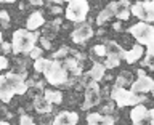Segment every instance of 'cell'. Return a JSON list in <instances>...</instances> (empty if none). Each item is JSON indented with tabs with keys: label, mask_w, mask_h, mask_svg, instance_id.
<instances>
[{
	"label": "cell",
	"mask_w": 154,
	"mask_h": 125,
	"mask_svg": "<svg viewBox=\"0 0 154 125\" xmlns=\"http://www.w3.org/2000/svg\"><path fill=\"white\" fill-rule=\"evenodd\" d=\"M38 34L37 32H31L27 29H18L13 32L11 37V50L14 55L19 53H31V50L35 47Z\"/></svg>",
	"instance_id": "obj_1"
},
{
	"label": "cell",
	"mask_w": 154,
	"mask_h": 125,
	"mask_svg": "<svg viewBox=\"0 0 154 125\" xmlns=\"http://www.w3.org/2000/svg\"><path fill=\"white\" fill-rule=\"evenodd\" d=\"M128 32L135 37V40L138 42V45L141 47H152L154 43V29L151 24H146V23H137L133 26H130Z\"/></svg>",
	"instance_id": "obj_2"
},
{
	"label": "cell",
	"mask_w": 154,
	"mask_h": 125,
	"mask_svg": "<svg viewBox=\"0 0 154 125\" xmlns=\"http://www.w3.org/2000/svg\"><path fill=\"white\" fill-rule=\"evenodd\" d=\"M111 98L116 101V104L119 108H125V106H137V104H141L146 96L144 95H133L130 90L127 88H117L114 87L112 91H111Z\"/></svg>",
	"instance_id": "obj_3"
},
{
	"label": "cell",
	"mask_w": 154,
	"mask_h": 125,
	"mask_svg": "<svg viewBox=\"0 0 154 125\" xmlns=\"http://www.w3.org/2000/svg\"><path fill=\"white\" fill-rule=\"evenodd\" d=\"M43 74H45V79L50 85L58 87V85H63L67 82V71L60 61H51Z\"/></svg>",
	"instance_id": "obj_4"
},
{
	"label": "cell",
	"mask_w": 154,
	"mask_h": 125,
	"mask_svg": "<svg viewBox=\"0 0 154 125\" xmlns=\"http://www.w3.org/2000/svg\"><path fill=\"white\" fill-rule=\"evenodd\" d=\"M88 10V2L85 0H71L66 8V18L72 23H82L85 21Z\"/></svg>",
	"instance_id": "obj_5"
},
{
	"label": "cell",
	"mask_w": 154,
	"mask_h": 125,
	"mask_svg": "<svg viewBox=\"0 0 154 125\" xmlns=\"http://www.w3.org/2000/svg\"><path fill=\"white\" fill-rule=\"evenodd\" d=\"M130 119L133 125H154V111L143 104H137L130 111Z\"/></svg>",
	"instance_id": "obj_6"
},
{
	"label": "cell",
	"mask_w": 154,
	"mask_h": 125,
	"mask_svg": "<svg viewBox=\"0 0 154 125\" xmlns=\"http://www.w3.org/2000/svg\"><path fill=\"white\" fill-rule=\"evenodd\" d=\"M130 13L141 19V23H152L154 19V3L152 2H137L132 5Z\"/></svg>",
	"instance_id": "obj_7"
},
{
	"label": "cell",
	"mask_w": 154,
	"mask_h": 125,
	"mask_svg": "<svg viewBox=\"0 0 154 125\" xmlns=\"http://www.w3.org/2000/svg\"><path fill=\"white\" fill-rule=\"evenodd\" d=\"M100 99H101V93H100L98 82H90L85 87V99L82 103V109L87 111V109L93 108V106H96L100 103Z\"/></svg>",
	"instance_id": "obj_8"
},
{
	"label": "cell",
	"mask_w": 154,
	"mask_h": 125,
	"mask_svg": "<svg viewBox=\"0 0 154 125\" xmlns=\"http://www.w3.org/2000/svg\"><path fill=\"white\" fill-rule=\"evenodd\" d=\"M5 79H7L10 88L14 95H24L27 91V85L24 82V77L18 72H7L5 74Z\"/></svg>",
	"instance_id": "obj_9"
},
{
	"label": "cell",
	"mask_w": 154,
	"mask_h": 125,
	"mask_svg": "<svg viewBox=\"0 0 154 125\" xmlns=\"http://www.w3.org/2000/svg\"><path fill=\"white\" fill-rule=\"evenodd\" d=\"M130 91H132L133 95H140V93H149V91H152L154 88V82L151 77L144 75V77H138L137 80H133L132 84H130Z\"/></svg>",
	"instance_id": "obj_10"
},
{
	"label": "cell",
	"mask_w": 154,
	"mask_h": 125,
	"mask_svg": "<svg viewBox=\"0 0 154 125\" xmlns=\"http://www.w3.org/2000/svg\"><path fill=\"white\" fill-rule=\"evenodd\" d=\"M79 122V114L72 111H61L60 114L53 119L51 125H77Z\"/></svg>",
	"instance_id": "obj_11"
},
{
	"label": "cell",
	"mask_w": 154,
	"mask_h": 125,
	"mask_svg": "<svg viewBox=\"0 0 154 125\" xmlns=\"http://www.w3.org/2000/svg\"><path fill=\"white\" fill-rule=\"evenodd\" d=\"M91 37H93V29H91L90 24H84V26L77 27L75 31H72L71 34V38L74 43H84Z\"/></svg>",
	"instance_id": "obj_12"
},
{
	"label": "cell",
	"mask_w": 154,
	"mask_h": 125,
	"mask_svg": "<svg viewBox=\"0 0 154 125\" xmlns=\"http://www.w3.org/2000/svg\"><path fill=\"white\" fill-rule=\"evenodd\" d=\"M128 5H132V3L130 2H111V3H108V7L116 18L124 21V19H128V16H130Z\"/></svg>",
	"instance_id": "obj_13"
},
{
	"label": "cell",
	"mask_w": 154,
	"mask_h": 125,
	"mask_svg": "<svg viewBox=\"0 0 154 125\" xmlns=\"http://www.w3.org/2000/svg\"><path fill=\"white\" fill-rule=\"evenodd\" d=\"M88 125H114V119L111 115H103L100 112H91L87 115Z\"/></svg>",
	"instance_id": "obj_14"
},
{
	"label": "cell",
	"mask_w": 154,
	"mask_h": 125,
	"mask_svg": "<svg viewBox=\"0 0 154 125\" xmlns=\"http://www.w3.org/2000/svg\"><path fill=\"white\" fill-rule=\"evenodd\" d=\"M45 24V18H43V14L40 11H34L29 14L27 21H26V29L27 31H37L40 26Z\"/></svg>",
	"instance_id": "obj_15"
},
{
	"label": "cell",
	"mask_w": 154,
	"mask_h": 125,
	"mask_svg": "<svg viewBox=\"0 0 154 125\" xmlns=\"http://www.w3.org/2000/svg\"><path fill=\"white\" fill-rule=\"evenodd\" d=\"M104 50H106V56H116V58H120V59L124 58V53H125L124 48L117 42H112V40H108L104 43Z\"/></svg>",
	"instance_id": "obj_16"
},
{
	"label": "cell",
	"mask_w": 154,
	"mask_h": 125,
	"mask_svg": "<svg viewBox=\"0 0 154 125\" xmlns=\"http://www.w3.org/2000/svg\"><path fill=\"white\" fill-rule=\"evenodd\" d=\"M143 55H144V48L137 43V45H133V48L130 51H125L124 53V59L127 61L128 64H133V62H137Z\"/></svg>",
	"instance_id": "obj_17"
},
{
	"label": "cell",
	"mask_w": 154,
	"mask_h": 125,
	"mask_svg": "<svg viewBox=\"0 0 154 125\" xmlns=\"http://www.w3.org/2000/svg\"><path fill=\"white\" fill-rule=\"evenodd\" d=\"M13 91L10 88L7 79H5V75H0V101H3V103H10L13 98Z\"/></svg>",
	"instance_id": "obj_18"
},
{
	"label": "cell",
	"mask_w": 154,
	"mask_h": 125,
	"mask_svg": "<svg viewBox=\"0 0 154 125\" xmlns=\"http://www.w3.org/2000/svg\"><path fill=\"white\" fill-rule=\"evenodd\" d=\"M104 66L101 64V62H95L93 67L88 71V74H87V77L91 80V82H100L101 79L104 77Z\"/></svg>",
	"instance_id": "obj_19"
},
{
	"label": "cell",
	"mask_w": 154,
	"mask_h": 125,
	"mask_svg": "<svg viewBox=\"0 0 154 125\" xmlns=\"http://www.w3.org/2000/svg\"><path fill=\"white\" fill-rule=\"evenodd\" d=\"M34 109H35L37 112H40V114H47V112L51 111V104L47 103L43 96H37V98L34 99Z\"/></svg>",
	"instance_id": "obj_20"
},
{
	"label": "cell",
	"mask_w": 154,
	"mask_h": 125,
	"mask_svg": "<svg viewBox=\"0 0 154 125\" xmlns=\"http://www.w3.org/2000/svg\"><path fill=\"white\" fill-rule=\"evenodd\" d=\"M43 98H45L47 103H50V104H60L61 101H63V93H60V91H56V90H45L43 91Z\"/></svg>",
	"instance_id": "obj_21"
},
{
	"label": "cell",
	"mask_w": 154,
	"mask_h": 125,
	"mask_svg": "<svg viewBox=\"0 0 154 125\" xmlns=\"http://www.w3.org/2000/svg\"><path fill=\"white\" fill-rule=\"evenodd\" d=\"M132 82L133 80H132V77H130L128 72H122V74L116 79V87H117V88H125V85L132 84Z\"/></svg>",
	"instance_id": "obj_22"
},
{
	"label": "cell",
	"mask_w": 154,
	"mask_h": 125,
	"mask_svg": "<svg viewBox=\"0 0 154 125\" xmlns=\"http://www.w3.org/2000/svg\"><path fill=\"white\" fill-rule=\"evenodd\" d=\"M50 59H47V58H38V59H35V62H34V69H35V72H45L47 67L50 66Z\"/></svg>",
	"instance_id": "obj_23"
},
{
	"label": "cell",
	"mask_w": 154,
	"mask_h": 125,
	"mask_svg": "<svg viewBox=\"0 0 154 125\" xmlns=\"http://www.w3.org/2000/svg\"><path fill=\"white\" fill-rule=\"evenodd\" d=\"M111 18H114V14H112V11L109 10V7H106L103 11L98 14V18H96V23H98L100 26H101V24H104V23L108 21V19H111Z\"/></svg>",
	"instance_id": "obj_24"
},
{
	"label": "cell",
	"mask_w": 154,
	"mask_h": 125,
	"mask_svg": "<svg viewBox=\"0 0 154 125\" xmlns=\"http://www.w3.org/2000/svg\"><path fill=\"white\" fill-rule=\"evenodd\" d=\"M120 62V58H116V56H106V61H104V69H114L117 67Z\"/></svg>",
	"instance_id": "obj_25"
},
{
	"label": "cell",
	"mask_w": 154,
	"mask_h": 125,
	"mask_svg": "<svg viewBox=\"0 0 154 125\" xmlns=\"http://www.w3.org/2000/svg\"><path fill=\"white\" fill-rule=\"evenodd\" d=\"M67 53H69V48L63 47V48H60V50L55 53V55H53V58H55V61H58V59H61V58H66Z\"/></svg>",
	"instance_id": "obj_26"
},
{
	"label": "cell",
	"mask_w": 154,
	"mask_h": 125,
	"mask_svg": "<svg viewBox=\"0 0 154 125\" xmlns=\"http://www.w3.org/2000/svg\"><path fill=\"white\" fill-rule=\"evenodd\" d=\"M42 53H43V48H38V47H34L31 50V58H34V59H38V58H42Z\"/></svg>",
	"instance_id": "obj_27"
},
{
	"label": "cell",
	"mask_w": 154,
	"mask_h": 125,
	"mask_svg": "<svg viewBox=\"0 0 154 125\" xmlns=\"http://www.w3.org/2000/svg\"><path fill=\"white\" fill-rule=\"evenodd\" d=\"M8 21H10L8 11H5V10H2V11H0V23L3 24V27H8Z\"/></svg>",
	"instance_id": "obj_28"
},
{
	"label": "cell",
	"mask_w": 154,
	"mask_h": 125,
	"mask_svg": "<svg viewBox=\"0 0 154 125\" xmlns=\"http://www.w3.org/2000/svg\"><path fill=\"white\" fill-rule=\"evenodd\" d=\"M19 123H21V125H35V123H34V120H32V117H31V115H27V114L21 115Z\"/></svg>",
	"instance_id": "obj_29"
},
{
	"label": "cell",
	"mask_w": 154,
	"mask_h": 125,
	"mask_svg": "<svg viewBox=\"0 0 154 125\" xmlns=\"http://www.w3.org/2000/svg\"><path fill=\"white\" fill-rule=\"evenodd\" d=\"M93 53L98 56H106V50H104V45H95L93 47Z\"/></svg>",
	"instance_id": "obj_30"
},
{
	"label": "cell",
	"mask_w": 154,
	"mask_h": 125,
	"mask_svg": "<svg viewBox=\"0 0 154 125\" xmlns=\"http://www.w3.org/2000/svg\"><path fill=\"white\" fill-rule=\"evenodd\" d=\"M40 43H42V47L45 48V50H50V48H51V42L48 40V38H45V37L40 38Z\"/></svg>",
	"instance_id": "obj_31"
},
{
	"label": "cell",
	"mask_w": 154,
	"mask_h": 125,
	"mask_svg": "<svg viewBox=\"0 0 154 125\" xmlns=\"http://www.w3.org/2000/svg\"><path fill=\"white\" fill-rule=\"evenodd\" d=\"M7 67H8V59L5 56H0V71L7 69Z\"/></svg>",
	"instance_id": "obj_32"
},
{
	"label": "cell",
	"mask_w": 154,
	"mask_h": 125,
	"mask_svg": "<svg viewBox=\"0 0 154 125\" xmlns=\"http://www.w3.org/2000/svg\"><path fill=\"white\" fill-rule=\"evenodd\" d=\"M2 50H3L5 53H8L10 50H11V45H10V43H7V42H3V43H2Z\"/></svg>",
	"instance_id": "obj_33"
},
{
	"label": "cell",
	"mask_w": 154,
	"mask_h": 125,
	"mask_svg": "<svg viewBox=\"0 0 154 125\" xmlns=\"http://www.w3.org/2000/svg\"><path fill=\"white\" fill-rule=\"evenodd\" d=\"M51 11H53V13H61L63 10H61L60 7H51Z\"/></svg>",
	"instance_id": "obj_34"
},
{
	"label": "cell",
	"mask_w": 154,
	"mask_h": 125,
	"mask_svg": "<svg viewBox=\"0 0 154 125\" xmlns=\"http://www.w3.org/2000/svg\"><path fill=\"white\" fill-rule=\"evenodd\" d=\"M144 75H146L144 69H138V77H144Z\"/></svg>",
	"instance_id": "obj_35"
},
{
	"label": "cell",
	"mask_w": 154,
	"mask_h": 125,
	"mask_svg": "<svg viewBox=\"0 0 154 125\" xmlns=\"http://www.w3.org/2000/svg\"><path fill=\"white\" fill-rule=\"evenodd\" d=\"M114 29H116V31H119V29H120V23H114Z\"/></svg>",
	"instance_id": "obj_36"
},
{
	"label": "cell",
	"mask_w": 154,
	"mask_h": 125,
	"mask_svg": "<svg viewBox=\"0 0 154 125\" xmlns=\"http://www.w3.org/2000/svg\"><path fill=\"white\" fill-rule=\"evenodd\" d=\"M0 125H11V123H8V122H3V120H0Z\"/></svg>",
	"instance_id": "obj_37"
},
{
	"label": "cell",
	"mask_w": 154,
	"mask_h": 125,
	"mask_svg": "<svg viewBox=\"0 0 154 125\" xmlns=\"http://www.w3.org/2000/svg\"><path fill=\"white\" fill-rule=\"evenodd\" d=\"M3 43V35H2V32H0V45Z\"/></svg>",
	"instance_id": "obj_38"
}]
</instances>
